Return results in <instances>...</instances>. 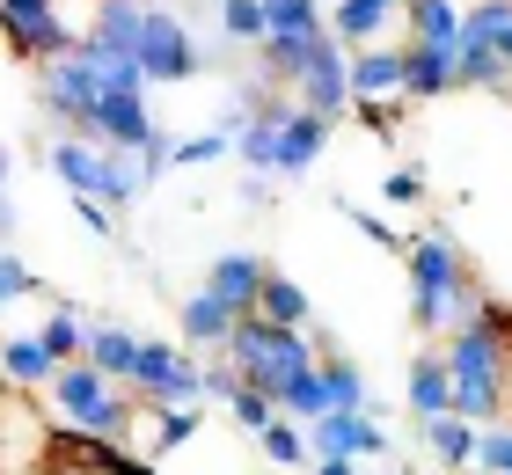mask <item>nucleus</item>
Instances as JSON below:
<instances>
[{"mask_svg":"<svg viewBox=\"0 0 512 475\" xmlns=\"http://www.w3.org/2000/svg\"><path fill=\"white\" fill-rule=\"evenodd\" d=\"M403 285H410V322L425 329L432 344H447L454 329L491 300V285H483V271H476L469 242L454 234V220L410 227V242H403Z\"/></svg>","mask_w":512,"mask_h":475,"instance_id":"obj_1","label":"nucleus"},{"mask_svg":"<svg viewBox=\"0 0 512 475\" xmlns=\"http://www.w3.org/2000/svg\"><path fill=\"white\" fill-rule=\"evenodd\" d=\"M454 380V417L469 424H498L505 402H512V307L505 300H483L469 322L439 344Z\"/></svg>","mask_w":512,"mask_h":475,"instance_id":"obj_2","label":"nucleus"},{"mask_svg":"<svg viewBox=\"0 0 512 475\" xmlns=\"http://www.w3.org/2000/svg\"><path fill=\"white\" fill-rule=\"evenodd\" d=\"M44 402H52V432L59 439H103V446H132V424H139V395L125 388V380H110L103 366H59V380L44 388Z\"/></svg>","mask_w":512,"mask_h":475,"instance_id":"obj_3","label":"nucleus"},{"mask_svg":"<svg viewBox=\"0 0 512 475\" xmlns=\"http://www.w3.org/2000/svg\"><path fill=\"white\" fill-rule=\"evenodd\" d=\"M44 169L59 176L66 198H88V205H103V212H132L154 190L147 176H139L132 154L96 147V139H81V132H52V139H44Z\"/></svg>","mask_w":512,"mask_h":475,"instance_id":"obj_4","label":"nucleus"},{"mask_svg":"<svg viewBox=\"0 0 512 475\" xmlns=\"http://www.w3.org/2000/svg\"><path fill=\"white\" fill-rule=\"evenodd\" d=\"M220 359L235 366L256 395H271V402H278L300 373H315V366H322V344H315V329H278V322H264V315H242Z\"/></svg>","mask_w":512,"mask_h":475,"instance_id":"obj_5","label":"nucleus"},{"mask_svg":"<svg viewBox=\"0 0 512 475\" xmlns=\"http://www.w3.org/2000/svg\"><path fill=\"white\" fill-rule=\"evenodd\" d=\"M198 59H205L198 30H191L176 8L147 0V8H139V22H132L125 66H139V81H147V88H183V81H198Z\"/></svg>","mask_w":512,"mask_h":475,"instance_id":"obj_6","label":"nucleus"},{"mask_svg":"<svg viewBox=\"0 0 512 475\" xmlns=\"http://www.w3.org/2000/svg\"><path fill=\"white\" fill-rule=\"evenodd\" d=\"M403 15L410 0H330V37L344 52H381V44H403Z\"/></svg>","mask_w":512,"mask_h":475,"instance_id":"obj_7","label":"nucleus"},{"mask_svg":"<svg viewBox=\"0 0 512 475\" xmlns=\"http://www.w3.org/2000/svg\"><path fill=\"white\" fill-rule=\"evenodd\" d=\"M264 278H271V264H264V249H249V242H227V249H213V264H205V293H220L235 315H256V300H264Z\"/></svg>","mask_w":512,"mask_h":475,"instance_id":"obj_8","label":"nucleus"},{"mask_svg":"<svg viewBox=\"0 0 512 475\" xmlns=\"http://www.w3.org/2000/svg\"><path fill=\"white\" fill-rule=\"evenodd\" d=\"M52 380H59V359L44 351L37 329H8L0 337V388L8 395H44Z\"/></svg>","mask_w":512,"mask_h":475,"instance_id":"obj_9","label":"nucleus"},{"mask_svg":"<svg viewBox=\"0 0 512 475\" xmlns=\"http://www.w3.org/2000/svg\"><path fill=\"white\" fill-rule=\"evenodd\" d=\"M235 307H227L220 293H205V285H191V293H183V307H176V344H191L198 359L205 351H227V337H235Z\"/></svg>","mask_w":512,"mask_h":475,"instance_id":"obj_10","label":"nucleus"},{"mask_svg":"<svg viewBox=\"0 0 512 475\" xmlns=\"http://www.w3.org/2000/svg\"><path fill=\"white\" fill-rule=\"evenodd\" d=\"M403 410H410V424H432V417H447V410H454V380H447V359H439V344L410 351V366H403Z\"/></svg>","mask_w":512,"mask_h":475,"instance_id":"obj_11","label":"nucleus"},{"mask_svg":"<svg viewBox=\"0 0 512 475\" xmlns=\"http://www.w3.org/2000/svg\"><path fill=\"white\" fill-rule=\"evenodd\" d=\"M37 337H44V351H52L59 366H74V359H88L96 315H88L81 300H44V322H37Z\"/></svg>","mask_w":512,"mask_h":475,"instance_id":"obj_12","label":"nucleus"},{"mask_svg":"<svg viewBox=\"0 0 512 475\" xmlns=\"http://www.w3.org/2000/svg\"><path fill=\"white\" fill-rule=\"evenodd\" d=\"M417 446L432 454V468H439V475H469V461H476V424L447 410V417L417 424Z\"/></svg>","mask_w":512,"mask_h":475,"instance_id":"obj_13","label":"nucleus"},{"mask_svg":"<svg viewBox=\"0 0 512 475\" xmlns=\"http://www.w3.org/2000/svg\"><path fill=\"white\" fill-rule=\"evenodd\" d=\"M139 344H147V329H132L125 315H96V337H88V366H103L110 380H132Z\"/></svg>","mask_w":512,"mask_h":475,"instance_id":"obj_14","label":"nucleus"},{"mask_svg":"<svg viewBox=\"0 0 512 475\" xmlns=\"http://www.w3.org/2000/svg\"><path fill=\"white\" fill-rule=\"evenodd\" d=\"M461 0H410L403 15V44H447V52H461Z\"/></svg>","mask_w":512,"mask_h":475,"instance_id":"obj_15","label":"nucleus"},{"mask_svg":"<svg viewBox=\"0 0 512 475\" xmlns=\"http://www.w3.org/2000/svg\"><path fill=\"white\" fill-rule=\"evenodd\" d=\"M322 388H330V410H374V417H381L374 373H366L359 359H344V351H330V359H322Z\"/></svg>","mask_w":512,"mask_h":475,"instance_id":"obj_16","label":"nucleus"},{"mask_svg":"<svg viewBox=\"0 0 512 475\" xmlns=\"http://www.w3.org/2000/svg\"><path fill=\"white\" fill-rule=\"evenodd\" d=\"M256 315L278 322V329H315V293H308L300 278L271 271V278H264V300H256Z\"/></svg>","mask_w":512,"mask_h":475,"instance_id":"obj_17","label":"nucleus"},{"mask_svg":"<svg viewBox=\"0 0 512 475\" xmlns=\"http://www.w3.org/2000/svg\"><path fill=\"white\" fill-rule=\"evenodd\" d=\"M22 300H44V278L30 271L22 249H0V329H8V307H22Z\"/></svg>","mask_w":512,"mask_h":475,"instance_id":"obj_18","label":"nucleus"},{"mask_svg":"<svg viewBox=\"0 0 512 475\" xmlns=\"http://www.w3.org/2000/svg\"><path fill=\"white\" fill-rule=\"evenodd\" d=\"M249 446H256V454H264L271 468H308V461H315V454H308V424H293V417H278L271 432H264V439H249Z\"/></svg>","mask_w":512,"mask_h":475,"instance_id":"obj_19","label":"nucleus"},{"mask_svg":"<svg viewBox=\"0 0 512 475\" xmlns=\"http://www.w3.org/2000/svg\"><path fill=\"white\" fill-rule=\"evenodd\" d=\"M220 44L256 52L264 44V0H220Z\"/></svg>","mask_w":512,"mask_h":475,"instance_id":"obj_20","label":"nucleus"},{"mask_svg":"<svg viewBox=\"0 0 512 475\" xmlns=\"http://www.w3.org/2000/svg\"><path fill=\"white\" fill-rule=\"evenodd\" d=\"M469 475H512V410L498 424H476V461Z\"/></svg>","mask_w":512,"mask_h":475,"instance_id":"obj_21","label":"nucleus"}]
</instances>
